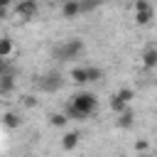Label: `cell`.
Wrapping results in <instances>:
<instances>
[{
	"instance_id": "6da1fadb",
	"label": "cell",
	"mask_w": 157,
	"mask_h": 157,
	"mask_svg": "<svg viewBox=\"0 0 157 157\" xmlns=\"http://www.w3.org/2000/svg\"><path fill=\"white\" fill-rule=\"evenodd\" d=\"M96 105H98V101H96L93 93L78 91V93L71 96V101H69V105H66V113H69V118H74V120H86V118L96 110Z\"/></svg>"
},
{
	"instance_id": "7a4b0ae2",
	"label": "cell",
	"mask_w": 157,
	"mask_h": 157,
	"mask_svg": "<svg viewBox=\"0 0 157 157\" xmlns=\"http://www.w3.org/2000/svg\"><path fill=\"white\" fill-rule=\"evenodd\" d=\"M83 52V39H69L59 47H54V56L59 61H71V59H78V54Z\"/></svg>"
},
{
	"instance_id": "3957f363",
	"label": "cell",
	"mask_w": 157,
	"mask_h": 157,
	"mask_svg": "<svg viewBox=\"0 0 157 157\" xmlns=\"http://www.w3.org/2000/svg\"><path fill=\"white\" fill-rule=\"evenodd\" d=\"M61 83H64V78H61V74H59V71H49V74H44V76H39V78H37V86H39L42 91H47V93L59 91V88H61Z\"/></svg>"
},
{
	"instance_id": "277c9868",
	"label": "cell",
	"mask_w": 157,
	"mask_h": 157,
	"mask_svg": "<svg viewBox=\"0 0 157 157\" xmlns=\"http://www.w3.org/2000/svg\"><path fill=\"white\" fill-rule=\"evenodd\" d=\"M15 12H17L22 20H32V17L39 12V2H37V0H17Z\"/></svg>"
},
{
	"instance_id": "5b68a950",
	"label": "cell",
	"mask_w": 157,
	"mask_h": 157,
	"mask_svg": "<svg viewBox=\"0 0 157 157\" xmlns=\"http://www.w3.org/2000/svg\"><path fill=\"white\" fill-rule=\"evenodd\" d=\"M81 12H83L81 0H71V2H64V5H61V15H64L66 20H71V17H76V15H81Z\"/></svg>"
},
{
	"instance_id": "8992f818",
	"label": "cell",
	"mask_w": 157,
	"mask_h": 157,
	"mask_svg": "<svg viewBox=\"0 0 157 157\" xmlns=\"http://www.w3.org/2000/svg\"><path fill=\"white\" fill-rule=\"evenodd\" d=\"M142 66L145 69H157V47H147L142 52Z\"/></svg>"
},
{
	"instance_id": "52a82bcc",
	"label": "cell",
	"mask_w": 157,
	"mask_h": 157,
	"mask_svg": "<svg viewBox=\"0 0 157 157\" xmlns=\"http://www.w3.org/2000/svg\"><path fill=\"white\" fill-rule=\"evenodd\" d=\"M78 140H81V135H78V132H66V135L61 137V147L71 152V150H76V147H78Z\"/></svg>"
},
{
	"instance_id": "ba28073f",
	"label": "cell",
	"mask_w": 157,
	"mask_h": 157,
	"mask_svg": "<svg viewBox=\"0 0 157 157\" xmlns=\"http://www.w3.org/2000/svg\"><path fill=\"white\" fill-rule=\"evenodd\" d=\"M152 17H155V12H152V7H150V10H140V12H135V22H137L140 27H145V25H150V22H152Z\"/></svg>"
},
{
	"instance_id": "9c48e42d",
	"label": "cell",
	"mask_w": 157,
	"mask_h": 157,
	"mask_svg": "<svg viewBox=\"0 0 157 157\" xmlns=\"http://www.w3.org/2000/svg\"><path fill=\"white\" fill-rule=\"evenodd\" d=\"M118 128H123V130H128V128H132V123H135V115H132V110H125L123 115H118Z\"/></svg>"
},
{
	"instance_id": "30bf717a",
	"label": "cell",
	"mask_w": 157,
	"mask_h": 157,
	"mask_svg": "<svg viewBox=\"0 0 157 157\" xmlns=\"http://www.w3.org/2000/svg\"><path fill=\"white\" fill-rule=\"evenodd\" d=\"M71 81H74V83H88V69H78V66H76V69L71 71Z\"/></svg>"
},
{
	"instance_id": "8fae6325",
	"label": "cell",
	"mask_w": 157,
	"mask_h": 157,
	"mask_svg": "<svg viewBox=\"0 0 157 157\" xmlns=\"http://www.w3.org/2000/svg\"><path fill=\"white\" fill-rule=\"evenodd\" d=\"M110 110H113V113H118V115H123V113L128 110V103H125V101H120L118 96H113V98H110Z\"/></svg>"
},
{
	"instance_id": "7c38bea8",
	"label": "cell",
	"mask_w": 157,
	"mask_h": 157,
	"mask_svg": "<svg viewBox=\"0 0 157 157\" xmlns=\"http://www.w3.org/2000/svg\"><path fill=\"white\" fill-rule=\"evenodd\" d=\"M10 54H12V42H10V37H2V42H0V56L7 59Z\"/></svg>"
},
{
	"instance_id": "4fadbf2b",
	"label": "cell",
	"mask_w": 157,
	"mask_h": 157,
	"mask_svg": "<svg viewBox=\"0 0 157 157\" xmlns=\"http://www.w3.org/2000/svg\"><path fill=\"white\" fill-rule=\"evenodd\" d=\"M10 88H12V74L5 69V71H2V86H0V91H2V93H7Z\"/></svg>"
},
{
	"instance_id": "5bb4252c",
	"label": "cell",
	"mask_w": 157,
	"mask_h": 157,
	"mask_svg": "<svg viewBox=\"0 0 157 157\" xmlns=\"http://www.w3.org/2000/svg\"><path fill=\"white\" fill-rule=\"evenodd\" d=\"M5 125H7V128H20V125H22V118L15 115V113H7V115H5Z\"/></svg>"
},
{
	"instance_id": "9a60e30c",
	"label": "cell",
	"mask_w": 157,
	"mask_h": 157,
	"mask_svg": "<svg viewBox=\"0 0 157 157\" xmlns=\"http://www.w3.org/2000/svg\"><path fill=\"white\" fill-rule=\"evenodd\" d=\"M49 123H52L54 128H64V125H66V115H61V113H52V115H49Z\"/></svg>"
},
{
	"instance_id": "2e32d148",
	"label": "cell",
	"mask_w": 157,
	"mask_h": 157,
	"mask_svg": "<svg viewBox=\"0 0 157 157\" xmlns=\"http://www.w3.org/2000/svg\"><path fill=\"white\" fill-rule=\"evenodd\" d=\"M115 96H118L120 101H125V103H130V101L135 98V91H132V88H120V91H118Z\"/></svg>"
},
{
	"instance_id": "e0dca14e",
	"label": "cell",
	"mask_w": 157,
	"mask_h": 157,
	"mask_svg": "<svg viewBox=\"0 0 157 157\" xmlns=\"http://www.w3.org/2000/svg\"><path fill=\"white\" fill-rule=\"evenodd\" d=\"M101 78H103V69L88 66V81H101Z\"/></svg>"
},
{
	"instance_id": "ac0fdd59",
	"label": "cell",
	"mask_w": 157,
	"mask_h": 157,
	"mask_svg": "<svg viewBox=\"0 0 157 157\" xmlns=\"http://www.w3.org/2000/svg\"><path fill=\"white\" fill-rule=\"evenodd\" d=\"M132 7H135V12H140V10H150L152 5H150L147 0H135V5H132Z\"/></svg>"
},
{
	"instance_id": "d6986e66",
	"label": "cell",
	"mask_w": 157,
	"mask_h": 157,
	"mask_svg": "<svg viewBox=\"0 0 157 157\" xmlns=\"http://www.w3.org/2000/svg\"><path fill=\"white\" fill-rule=\"evenodd\" d=\"M22 103H25L27 108H34V105H37V98H34V96H22Z\"/></svg>"
},
{
	"instance_id": "ffe728a7",
	"label": "cell",
	"mask_w": 157,
	"mask_h": 157,
	"mask_svg": "<svg viewBox=\"0 0 157 157\" xmlns=\"http://www.w3.org/2000/svg\"><path fill=\"white\" fill-rule=\"evenodd\" d=\"M135 150H137V152H145V150H147V140H137V142H135Z\"/></svg>"
},
{
	"instance_id": "44dd1931",
	"label": "cell",
	"mask_w": 157,
	"mask_h": 157,
	"mask_svg": "<svg viewBox=\"0 0 157 157\" xmlns=\"http://www.w3.org/2000/svg\"><path fill=\"white\" fill-rule=\"evenodd\" d=\"M10 2H12V0H0V7H2V10H7V5H10Z\"/></svg>"
},
{
	"instance_id": "7402d4cb",
	"label": "cell",
	"mask_w": 157,
	"mask_h": 157,
	"mask_svg": "<svg viewBox=\"0 0 157 157\" xmlns=\"http://www.w3.org/2000/svg\"><path fill=\"white\" fill-rule=\"evenodd\" d=\"M140 157H150V155H147V152H140Z\"/></svg>"
},
{
	"instance_id": "603a6c76",
	"label": "cell",
	"mask_w": 157,
	"mask_h": 157,
	"mask_svg": "<svg viewBox=\"0 0 157 157\" xmlns=\"http://www.w3.org/2000/svg\"><path fill=\"white\" fill-rule=\"evenodd\" d=\"M59 2H61V5H64V2H71V0H59Z\"/></svg>"
},
{
	"instance_id": "cb8c5ba5",
	"label": "cell",
	"mask_w": 157,
	"mask_h": 157,
	"mask_svg": "<svg viewBox=\"0 0 157 157\" xmlns=\"http://www.w3.org/2000/svg\"><path fill=\"white\" fill-rule=\"evenodd\" d=\"M155 83H157V81H155Z\"/></svg>"
}]
</instances>
